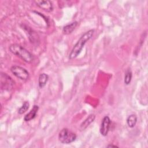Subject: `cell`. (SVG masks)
I'll list each match as a JSON object with an SVG mask.
<instances>
[{"mask_svg": "<svg viewBox=\"0 0 148 148\" xmlns=\"http://www.w3.org/2000/svg\"><path fill=\"white\" fill-rule=\"evenodd\" d=\"M1 85L4 84V86L1 87L2 89L4 88L5 90H10L13 88L14 82L10 76L7 75L6 73H2L1 75Z\"/></svg>", "mask_w": 148, "mask_h": 148, "instance_id": "cell-5", "label": "cell"}, {"mask_svg": "<svg viewBox=\"0 0 148 148\" xmlns=\"http://www.w3.org/2000/svg\"><path fill=\"white\" fill-rule=\"evenodd\" d=\"M94 32V29H90L84 34H83L76 44L74 45L72 48L70 54H69V59L72 60L75 58L82 51L83 48L84 47V45L86 43L87 41H88L92 36Z\"/></svg>", "mask_w": 148, "mask_h": 148, "instance_id": "cell-1", "label": "cell"}, {"mask_svg": "<svg viewBox=\"0 0 148 148\" xmlns=\"http://www.w3.org/2000/svg\"><path fill=\"white\" fill-rule=\"evenodd\" d=\"M137 122V117L135 114L130 115L127 119V123L130 128H133L135 126Z\"/></svg>", "mask_w": 148, "mask_h": 148, "instance_id": "cell-12", "label": "cell"}, {"mask_svg": "<svg viewBox=\"0 0 148 148\" xmlns=\"http://www.w3.org/2000/svg\"><path fill=\"white\" fill-rule=\"evenodd\" d=\"M9 49L12 53L20 57L26 62L31 63L34 60L33 55L20 45L12 44L9 46Z\"/></svg>", "mask_w": 148, "mask_h": 148, "instance_id": "cell-2", "label": "cell"}, {"mask_svg": "<svg viewBox=\"0 0 148 148\" xmlns=\"http://www.w3.org/2000/svg\"><path fill=\"white\" fill-rule=\"evenodd\" d=\"M10 71L15 76L22 80H26L29 77V72L21 66H13L10 68Z\"/></svg>", "mask_w": 148, "mask_h": 148, "instance_id": "cell-4", "label": "cell"}, {"mask_svg": "<svg viewBox=\"0 0 148 148\" xmlns=\"http://www.w3.org/2000/svg\"><path fill=\"white\" fill-rule=\"evenodd\" d=\"M108 147H118L116 145H109L107 146Z\"/></svg>", "mask_w": 148, "mask_h": 148, "instance_id": "cell-15", "label": "cell"}, {"mask_svg": "<svg viewBox=\"0 0 148 148\" xmlns=\"http://www.w3.org/2000/svg\"><path fill=\"white\" fill-rule=\"evenodd\" d=\"M34 2L38 6L47 12H50L53 10L52 2L50 1H35Z\"/></svg>", "mask_w": 148, "mask_h": 148, "instance_id": "cell-7", "label": "cell"}, {"mask_svg": "<svg viewBox=\"0 0 148 148\" xmlns=\"http://www.w3.org/2000/svg\"><path fill=\"white\" fill-rule=\"evenodd\" d=\"M39 107L38 105H34L33 108L31 109V110L28 112L24 117V120L25 121H29L32 119H34L37 114V112L38 111Z\"/></svg>", "mask_w": 148, "mask_h": 148, "instance_id": "cell-8", "label": "cell"}, {"mask_svg": "<svg viewBox=\"0 0 148 148\" xmlns=\"http://www.w3.org/2000/svg\"><path fill=\"white\" fill-rule=\"evenodd\" d=\"M110 119L108 116H105L101 122L100 127V133L102 135L105 136L108 135L110 125Z\"/></svg>", "mask_w": 148, "mask_h": 148, "instance_id": "cell-6", "label": "cell"}, {"mask_svg": "<svg viewBox=\"0 0 148 148\" xmlns=\"http://www.w3.org/2000/svg\"><path fill=\"white\" fill-rule=\"evenodd\" d=\"M95 119V116L93 114H90L80 124V131H83L85 130L91 123H92Z\"/></svg>", "mask_w": 148, "mask_h": 148, "instance_id": "cell-9", "label": "cell"}, {"mask_svg": "<svg viewBox=\"0 0 148 148\" xmlns=\"http://www.w3.org/2000/svg\"><path fill=\"white\" fill-rule=\"evenodd\" d=\"M49 80V76L45 73H42L41 74H40V75L39 76V78H38V84H39V87L40 88H43L47 81Z\"/></svg>", "mask_w": 148, "mask_h": 148, "instance_id": "cell-11", "label": "cell"}, {"mask_svg": "<svg viewBox=\"0 0 148 148\" xmlns=\"http://www.w3.org/2000/svg\"><path fill=\"white\" fill-rule=\"evenodd\" d=\"M29 103L28 101H25L24 102V103L23 104V105L19 108L18 110V113L20 114H22L23 113H24L29 108Z\"/></svg>", "mask_w": 148, "mask_h": 148, "instance_id": "cell-14", "label": "cell"}, {"mask_svg": "<svg viewBox=\"0 0 148 148\" xmlns=\"http://www.w3.org/2000/svg\"><path fill=\"white\" fill-rule=\"evenodd\" d=\"M76 139V134L66 128L62 129L58 134L59 140L61 143L64 144L71 143L74 142Z\"/></svg>", "mask_w": 148, "mask_h": 148, "instance_id": "cell-3", "label": "cell"}, {"mask_svg": "<svg viewBox=\"0 0 148 148\" xmlns=\"http://www.w3.org/2000/svg\"><path fill=\"white\" fill-rule=\"evenodd\" d=\"M132 72L130 70V69H128L125 74V76H124V83L126 85H128L131 81L132 79Z\"/></svg>", "mask_w": 148, "mask_h": 148, "instance_id": "cell-13", "label": "cell"}, {"mask_svg": "<svg viewBox=\"0 0 148 148\" xmlns=\"http://www.w3.org/2000/svg\"><path fill=\"white\" fill-rule=\"evenodd\" d=\"M77 25V21H74L71 23V24H69L63 27L62 29V32L64 34L68 35L70 34L73 32V31L75 29Z\"/></svg>", "mask_w": 148, "mask_h": 148, "instance_id": "cell-10", "label": "cell"}]
</instances>
